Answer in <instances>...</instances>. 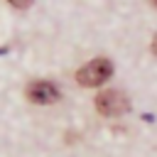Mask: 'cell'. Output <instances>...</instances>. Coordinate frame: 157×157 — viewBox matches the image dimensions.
<instances>
[{"mask_svg": "<svg viewBox=\"0 0 157 157\" xmlns=\"http://www.w3.org/2000/svg\"><path fill=\"white\" fill-rule=\"evenodd\" d=\"M110 74H113V61L98 56V59H91L88 64H83V66L76 71V81H78V86H83V88H93V86L105 83V81L110 78Z\"/></svg>", "mask_w": 157, "mask_h": 157, "instance_id": "cell-1", "label": "cell"}, {"mask_svg": "<svg viewBox=\"0 0 157 157\" xmlns=\"http://www.w3.org/2000/svg\"><path fill=\"white\" fill-rule=\"evenodd\" d=\"M152 54H155V56H157V34H155V37H152Z\"/></svg>", "mask_w": 157, "mask_h": 157, "instance_id": "cell-5", "label": "cell"}, {"mask_svg": "<svg viewBox=\"0 0 157 157\" xmlns=\"http://www.w3.org/2000/svg\"><path fill=\"white\" fill-rule=\"evenodd\" d=\"M152 5H155V7H157V0H152Z\"/></svg>", "mask_w": 157, "mask_h": 157, "instance_id": "cell-6", "label": "cell"}, {"mask_svg": "<svg viewBox=\"0 0 157 157\" xmlns=\"http://www.w3.org/2000/svg\"><path fill=\"white\" fill-rule=\"evenodd\" d=\"M25 96H27L32 103H37V105H52V103H56V101L61 98L56 83H52V81H42V78L29 81L27 88H25Z\"/></svg>", "mask_w": 157, "mask_h": 157, "instance_id": "cell-3", "label": "cell"}, {"mask_svg": "<svg viewBox=\"0 0 157 157\" xmlns=\"http://www.w3.org/2000/svg\"><path fill=\"white\" fill-rule=\"evenodd\" d=\"M93 103H96V110H98L101 115H105V118H115V115H123V113L130 110L128 96H125L123 91H115V88L101 91V93L93 98Z\"/></svg>", "mask_w": 157, "mask_h": 157, "instance_id": "cell-2", "label": "cell"}, {"mask_svg": "<svg viewBox=\"0 0 157 157\" xmlns=\"http://www.w3.org/2000/svg\"><path fill=\"white\" fill-rule=\"evenodd\" d=\"M10 5H15L17 10H25V7H29L32 5V0H7Z\"/></svg>", "mask_w": 157, "mask_h": 157, "instance_id": "cell-4", "label": "cell"}]
</instances>
